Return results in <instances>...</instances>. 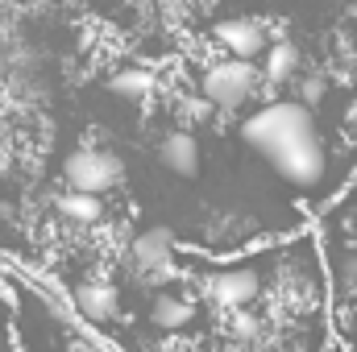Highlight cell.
Wrapping results in <instances>:
<instances>
[{"label": "cell", "mask_w": 357, "mask_h": 352, "mask_svg": "<svg viewBox=\"0 0 357 352\" xmlns=\"http://www.w3.org/2000/svg\"><path fill=\"white\" fill-rule=\"evenodd\" d=\"M241 137L287 182H295L303 191L320 186V178L328 170V150H324V137H320L307 104H295V99L262 104L254 116H245Z\"/></svg>", "instance_id": "cell-1"}, {"label": "cell", "mask_w": 357, "mask_h": 352, "mask_svg": "<svg viewBox=\"0 0 357 352\" xmlns=\"http://www.w3.org/2000/svg\"><path fill=\"white\" fill-rule=\"evenodd\" d=\"M199 91L216 104V108H241L254 91H258V71L250 58H220V63H208L204 75H199Z\"/></svg>", "instance_id": "cell-2"}, {"label": "cell", "mask_w": 357, "mask_h": 352, "mask_svg": "<svg viewBox=\"0 0 357 352\" xmlns=\"http://www.w3.org/2000/svg\"><path fill=\"white\" fill-rule=\"evenodd\" d=\"M63 178H67V186H75V191L104 195V191H112V186L125 178V162H121V154H112V150H91V145H84V150L67 154Z\"/></svg>", "instance_id": "cell-3"}, {"label": "cell", "mask_w": 357, "mask_h": 352, "mask_svg": "<svg viewBox=\"0 0 357 352\" xmlns=\"http://www.w3.org/2000/svg\"><path fill=\"white\" fill-rule=\"evenodd\" d=\"M204 298L225 307V311H237V307H250L258 294H262V273L254 265H229V269H216L199 282Z\"/></svg>", "instance_id": "cell-4"}, {"label": "cell", "mask_w": 357, "mask_h": 352, "mask_svg": "<svg viewBox=\"0 0 357 352\" xmlns=\"http://www.w3.org/2000/svg\"><path fill=\"white\" fill-rule=\"evenodd\" d=\"M212 38L233 54V58H258V54H266L270 50V33L262 21H254V17H229V21H220L216 29H212Z\"/></svg>", "instance_id": "cell-5"}, {"label": "cell", "mask_w": 357, "mask_h": 352, "mask_svg": "<svg viewBox=\"0 0 357 352\" xmlns=\"http://www.w3.org/2000/svg\"><path fill=\"white\" fill-rule=\"evenodd\" d=\"M129 262L137 273L154 278V273H171V262H175V232L171 228H146L133 237L129 245Z\"/></svg>", "instance_id": "cell-6"}, {"label": "cell", "mask_w": 357, "mask_h": 352, "mask_svg": "<svg viewBox=\"0 0 357 352\" xmlns=\"http://www.w3.org/2000/svg\"><path fill=\"white\" fill-rule=\"evenodd\" d=\"M71 303H75V311L88 319V323H108V319H116V286L112 282H100V278H91V282H79L75 286V294H71Z\"/></svg>", "instance_id": "cell-7"}, {"label": "cell", "mask_w": 357, "mask_h": 352, "mask_svg": "<svg viewBox=\"0 0 357 352\" xmlns=\"http://www.w3.org/2000/svg\"><path fill=\"white\" fill-rule=\"evenodd\" d=\"M158 158H162V166H167L171 175L195 178V170H199V141H195L187 129H175V133H167V137H162Z\"/></svg>", "instance_id": "cell-8"}, {"label": "cell", "mask_w": 357, "mask_h": 352, "mask_svg": "<svg viewBox=\"0 0 357 352\" xmlns=\"http://www.w3.org/2000/svg\"><path fill=\"white\" fill-rule=\"evenodd\" d=\"M54 211H59L67 224H75V228H91V224L104 220V199L91 195V191H75V186H67L63 195H54Z\"/></svg>", "instance_id": "cell-9"}, {"label": "cell", "mask_w": 357, "mask_h": 352, "mask_svg": "<svg viewBox=\"0 0 357 352\" xmlns=\"http://www.w3.org/2000/svg\"><path fill=\"white\" fill-rule=\"evenodd\" d=\"M195 319V303L183 298V294H158L154 307H150V323L162 328V332H178Z\"/></svg>", "instance_id": "cell-10"}, {"label": "cell", "mask_w": 357, "mask_h": 352, "mask_svg": "<svg viewBox=\"0 0 357 352\" xmlns=\"http://www.w3.org/2000/svg\"><path fill=\"white\" fill-rule=\"evenodd\" d=\"M108 91L121 95V99H150V91H154V71H146V67H121V71L108 79Z\"/></svg>", "instance_id": "cell-11"}, {"label": "cell", "mask_w": 357, "mask_h": 352, "mask_svg": "<svg viewBox=\"0 0 357 352\" xmlns=\"http://www.w3.org/2000/svg\"><path fill=\"white\" fill-rule=\"evenodd\" d=\"M295 67H299V46H295V42H287V38L270 42V50H266V79H270V83H278V79L295 75Z\"/></svg>", "instance_id": "cell-12"}, {"label": "cell", "mask_w": 357, "mask_h": 352, "mask_svg": "<svg viewBox=\"0 0 357 352\" xmlns=\"http://www.w3.org/2000/svg\"><path fill=\"white\" fill-rule=\"evenodd\" d=\"M258 315L250 311V307H237V311H229V332L237 336V340H254L258 336Z\"/></svg>", "instance_id": "cell-13"}, {"label": "cell", "mask_w": 357, "mask_h": 352, "mask_svg": "<svg viewBox=\"0 0 357 352\" xmlns=\"http://www.w3.org/2000/svg\"><path fill=\"white\" fill-rule=\"evenodd\" d=\"M212 108H216V104H212V99H208V95H204V91H199V95H191V99H187V116H191V120H195V125H199V120H212Z\"/></svg>", "instance_id": "cell-14"}, {"label": "cell", "mask_w": 357, "mask_h": 352, "mask_svg": "<svg viewBox=\"0 0 357 352\" xmlns=\"http://www.w3.org/2000/svg\"><path fill=\"white\" fill-rule=\"evenodd\" d=\"M324 91H328L324 75H307V79H303V104H320V99H324Z\"/></svg>", "instance_id": "cell-15"}, {"label": "cell", "mask_w": 357, "mask_h": 352, "mask_svg": "<svg viewBox=\"0 0 357 352\" xmlns=\"http://www.w3.org/2000/svg\"><path fill=\"white\" fill-rule=\"evenodd\" d=\"M341 278H345V286H357V253L341 257Z\"/></svg>", "instance_id": "cell-16"}, {"label": "cell", "mask_w": 357, "mask_h": 352, "mask_svg": "<svg viewBox=\"0 0 357 352\" xmlns=\"http://www.w3.org/2000/svg\"><path fill=\"white\" fill-rule=\"evenodd\" d=\"M216 4H220V0H199V8H204V13H212Z\"/></svg>", "instance_id": "cell-17"}, {"label": "cell", "mask_w": 357, "mask_h": 352, "mask_svg": "<svg viewBox=\"0 0 357 352\" xmlns=\"http://www.w3.org/2000/svg\"><path fill=\"white\" fill-rule=\"evenodd\" d=\"M4 71H8V63H4V54H0V79H4Z\"/></svg>", "instance_id": "cell-18"}]
</instances>
